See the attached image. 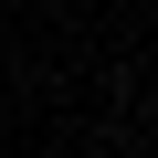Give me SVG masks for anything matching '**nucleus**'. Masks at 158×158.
<instances>
[]
</instances>
